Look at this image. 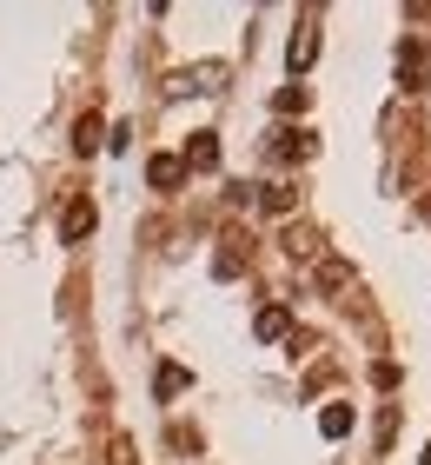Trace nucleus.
Wrapping results in <instances>:
<instances>
[{
    "label": "nucleus",
    "mask_w": 431,
    "mask_h": 465,
    "mask_svg": "<svg viewBox=\"0 0 431 465\" xmlns=\"http://www.w3.org/2000/svg\"><path fill=\"white\" fill-rule=\"evenodd\" d=\"M286 60H292V74H306L312 60H318V34H312V27H299V34L286 40Z\"/></svg>",
    "instance_id": "obj_3"
},
{
    "label": "nucleus",
    "mask_w": 431,
    "mask_h": 465,
    "mask_svg": "<svg viewBox=\"0 0 431 465\" xmlns=\"http://www.w3.org/2000/svg\"><path fill=\"white\" fill-rule=\"evenodd\" d=\"M113 465H133V439H113Z\"/></svg>",
    "instance_id": "obj_15"
},
{
    "label": "nucleus",
    "mask_w": 431,
    "mask_h": 465,
    "mask_svg": "<svg viewBox=\"0 0 431 465\" xmlns=\"http://www.w3.org/2000/svg\"><path fill=\"white\" fill-rule=\"evenodd\" d=\"M306 107V87H279V114H299Z\"/></svg>",
    "instance_id": "obj_14"
},
{
    "label": "nucleus",
    "mask_w": 431,
    "mask_h": 465,
    "mask_svg": "<svg viewBox=\"0 0 431 465\" xmlns=\"http://www.w3.org/2000/svg\"><path fill=\"white\" fill-rule=\"evenodd\" d=\"M93 146H100V120L80 114V120H73V153H93Z\"/></svg>",
    "instance_id": "obj_10"
},
{
    "label": "nucleus",
    "mask_w": 431,
    "mask_h": 465,
    "mask_svg": "<svg viewBox=\"0 0 431 465\" xmlns=\"http://www.w3.org/2000/svg\"><path fill=\"white\" fill-rule=\"evenodd\" d=\"M259 206L266 213H292V186H259Z\"/></svg>",
    "instance_id": "obj_12"
},
{
    "label": "nucleus",
    "mask_w": 431,
    "mask_h": 465,
    "mask_svg": "<svg viewBox=\"0 0 431 465\" xmlns=\"http://www.w3.org/2000/svg\"><path fill=\"white\" fill-rule=\"evenodd\" d=\"M272 153H279V160H306V134H292V126H279V134H272Z\"/></svg>",
    "instance_id": "obj_9"
},
{
    "label": "nucleus",
    "mask_w": 431,
    "mask_h": 465,
    "mask_svg": "<svg viewBox=\"0 0 431 465\" xmlns=\"http://www.w3.org/2000/svg\"><path fill=\"white\" fill-rule=\"evenodd\" d=\"M425 465H431V452H425Z\"/></svg>",
    "instance_id": "obj_16"
},
{
    "label": "nucleus",
    "mask_w": 431,
    "mask_h": 465,
    "mask_svg": "<svg viewBox=\"0 0 431 465\" xmlns=\"http://www.w3.org/2000/svg\"><path fill=\"white\" fill-rule=\"evenodd\" d=\"M286 332H292V312H286V306H266V312H259V340H286Z\"/></svg>",
    "instance_id": "obj_7"
},
{
    "label": "nucleus",
    "mask_w": 431,
    "mask_h": 465,
    "mask_svg": "<svg viewBox=\"0 0 431 465\" xmlns=\"http://www.w3.org/2000/svg\"><path fill=\"white\" fill-rule=\"evenodd\" d=\"M292 252V260H318V226H286V240H279Z\"/></svg>",
    "instance_id": "obj_6"
},
{
    "label": "nucleus",
    "mask_w": 431,
    "mask_h": 465,
    "mask_svg": "<svg viewBox=\"0 0 431 465\" xmlns=\"http://www.w3.org/2000/svg\"><path fill=\"white\" fill-rule=\"evenodd\" d=\"M93 226H100V206L93 200H73L67 213H60V246H86V240H93Z\"/></svg>",
    "instance_id": "obj_1"
},
{
    "label": "nucleus",
    "mask_w": 431,
    "mask_h": 465,
    "mask_svg": "<svg viewBox=\"0 0 431 465\" xmlns=\"http://www.w3.org/2000/svg\"><path fill=\"white\" fill-rule=\"evenodd\" d=\"M180 386H186V372H180V366H160V379H153V392H160V399H172Z\"/></svg>",
    "instance_id": "obj_13"
},
{
    "label": "nucleus",
    "mask_w": 431,
    "mask_h": 465,
    "mask_svg": "<svg viewBox=\"0 0 431 465\" xmlns=\"http://www.w3.org/2000/svg\"><path fill=\"white\" fill-rule=\"evenodd\" d=\"M318 432H326V439H345V432H352V406H326V412H318Z\"/></svg>",
    "instance_id": "obj_8"
},
{
    "label": "nucleus",
    "mask_w": 431,
    "mask_h": 465,
    "mask_svg": "<svg viewBox=\"0 0 431 465\" xmlns=\"http://www.w3.org/2000/svg\"><path fill=\"white\" fill-rule=\"evenodd\" d=\"M180 166H186V173H212V166H220V134H192Z\"/></svg>",
    "instance_id": "obj_2"
},
{
    "label": "nucleus",
    "mask_w": 431,
    "mask_h": 465,
    "mask_svg": "<svg viewBox=\"0 0 431 465\" xmlns=\"http://www.w3.org/2000/svg\"><path fill=\"white\" fill-rule=\"evenodd\" d=\"M345 280H352V266H345V260H326V266H318V292H345Z\"/></svg>",
    "instance_id": "obj_11"
},
{
    "label": "nucleus",
    "mask_w": 431,
    "mask_h": 465,
    "mask_svg": "<svg viewBox=\"0 0 431 465\" xmlns=\"http://www.w3.org/2000/svg\"><path fill=\"white\" fill-rule=\"evenodd\" d=\"M398 80H405V87H425V47H418V40L398 47Z\"/></svg>",
    "instance_id": "obj_5"
},
{
    "label": "nucleus",
    "mask_w": 431,
    "mask_h": 465,
    "mask_svg": "<svg viewBox=\"0 0 431 465\" xmlns=\"http://www.w3.org/2000/svg\"><path fill=\"white\" fill-rule=\"evenodd\" d=\"M146 180H153V186H160V193H172V186H180V180H186V166H180V160H172V153H153V160H146Z\"/></svg>",
    "instance_id": "obj_4"
}]
</instances>
